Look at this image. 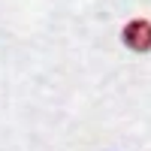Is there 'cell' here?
I'll return each mask as SVG.
<instances>
[{"mask_svg": "<svg viewBox=\"0 0 151 151\" xmlns=\"http://www.w3.org/2000/svg\"><path fill=\"white\" fill-rule=\"evenodd\" d=\"M121 42L130 48V52H151V21L148 18H130L121 30Z\"/></svg>", "mask_w": 151, "mask_h": 151, "instance_id": "obj_1", "label": "cell"}]
</instances>
